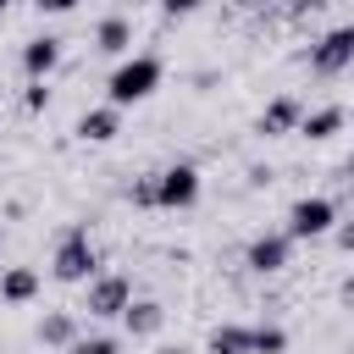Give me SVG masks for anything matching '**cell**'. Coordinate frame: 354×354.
<instances>
[{
	"label": "cell",
	"instance_id": "cell-1",
	"mask_svg": "<svg viewBox=\"0 0 354 354\" xmlns=\"http://www.w3.org/2000/svg\"><path fill=\"white\" fill-rule=\"evenodd\" d=\"M50 277L55 282H88V277H100V249H94V238H88L83 221L61 227L55 254H50Z\"/></svg>",
	"mask_w": 354,
	"mask_h": 354
},
{
	"label": "cell",
	"instance_id": "cell-2",
	"mask_svg": "<svg viewBox=\"0 0 354 354\" xmlns=\"http://www.w3.org/2000/svg\"><path fill=\"white\" fill-rule=\"evenodd\" d=\"M160 88V61L155 55H127L116 72H111V83H105V94H111V105H138V100H149Z\"/></svg>",
	"mask_w": 354,
	"mask_h": 354
},
{
	"label": "cell",
	"instance_id": "cell-3",
	"mask_svg": "<svg viewBox=\"0 0 354 354\" xmlns=\"http://www.w3.org/2000/svg\"><path fill=\"white\" fill-rule=\"evenodd\" d=\"M127 304H133V277H122V271H100V277L83 282V310H88L94 321H122Z\"/></svg>",
	"mask_w": 354,
	"mask_h": 354
},
{
	"label": "cell",
	"instance_id": "cell-4",
	"mask_svg": "<svg viewBox=\"0 0 354 354\" xmlns=\"http://www.w3.org/2000/svg\"><path fill=\"white\" fill-rule=\"evenodd\" d=\"M332 227H337V205H332L326 194H304V199H293V210H288V238H293V243L326 238Z\"/></svg>",
	"mask_w": 354,
	"mask_h": 354
},
{
	"label": "cell",
	"instance_id": "cell-5",
	"mask_svg": "<svg viewBox=\"0 0 354 354\" xmlns=\"http://www.w3.org/2000/svg\"><path fill=\"white\" fill-rule=\"evenodd\" d=\"M348 66H354V22H337V28H326V33L310 44V72L337 77V72H348Z\"/></svg>",
	"mask_w": 354,
	"mask_h": 354
},
{
	"label": "cell",
	"instance_id": "cell-6",
	"mask_svg": "<svg viewBox=\"0 0 354 354\" xmlns=\"http://www.w3.org/2000/svg\"><path fill=\"white\" fill-rule=\"evenodd\" d=\"M288 260H293L288 227H282V232H260V238H249V249H243V266H249L254 277H277V271H288Z\"/></svg>",
	"mask_w": 354,
	"mask_h": 354
},
{
	"label": "cell",
	"instance_id": "cell-7",
	"mask_svg": "<svg viewBox=\"0 0 354 354\" xmlns=\"http://www.w3.org/2000/svg\"><path fill=\"white\" fill-rule=\"evenodd\" d=\"M194 199H199V166L188 160L160 166V210H188Z\"/></svg>",
	"mask_w": 354,
	"mask_h": 354
},
{
	"label": "cell",
	"instance_id": "cell-8",
	"mask_svg": "<svg viewBox=\"0 0 354 354\" xmlns=\"http://www.w3.org/2000/svg\"><path fill=\"white\" fill-rule=\"evenodd\" d=\"M299 122H304L299 94H277V100L254 116V133H260V138H282V133H299Z\"/></svg>",
	"mask_w": 354,
	"mask_h": 354
},
{
	"label": "cell",
	"instance_id": "cell-9",
	"mask_svg": "<svg viewBox=\"0 0 354 354\" xmlns=\"http://www.w3.org/2000/svg\"><path fill=\"white\" fill-rule=\"evenodd\" d=\"M55 66H61V39H55V33H39V39L22 44V72H28V83H44Z\"/></svg>",
	"mask_w": 354,
	"mask_h": 354
},
{
	"label": "cell",
	"instance_id": "cell-10",
	"mask_svg": "<svg viewBox=\"0 0 354 354\" xmlns=\"http://www.w3.org/2000/svg\"><path fill=\"white\" fill-rule=\"evenodd\" d=\"M33 337H39L44 348H72L83 332H77V315H72V310H44L39 326H33Z\"/></svg>",
	"mask_w": 354,
	"mask_h": 354
},
{
	"label": "cell",
	"instance_id": "cell-11",
	"mask_svg": "<svg viewBox=\"0 0 354 354\" xmlns=\"http://www.w3.org/2000/svg\"><path fill=\"white\" fill-rule=\"evenodd\" d=\"M116 133H122V105H100V111L77 116V138L83 144H111Z\"/></svg>",
	"mask_w": 354,
	"mask_h": 354
},
{
	"label": "cell",
	"instance_id": "cell-12",
	"mask_svg": "<svg viewBox=\"0 0 354 354\" xmlns=\"http://www.w3.org/2000/svg\"><path fill=\"white\" fill-rule=\"evenodd\" d=\"M39 288H44V282H39L33 266H6V271H0V304H33Z\"/></svg>",
	"mask_w": 354,
	"mask_h": 354
},
{
	"label": "cell",
	"instance_id": "cell-13",
	"mask_svg": "<svg viewBox=\"0 0 354 354\" xmlns=\"http://www.w3.org/2000/svg\"><path fill=\"white\" fill-rule=\"evenodd\" d=\"M160 326H166V304H155V299H133L122 310V332L127 337H155Z\"/></svg>",
	"mask_w": 354,
	"mask_h": 354
},
{
	"label": "cell",
	"instance_id": "cell-14",
	"mask_svg": "<svg viewBox=\"0 0 354 354\" xmlns=\"http://www.w3.org/2000/svg\"><path fill=\"white\" fill-rule=\"evenodd\" d=\"M348 127V111L343 105H321V111H304V122H299V133L310 138V144H326V138H337Z\"/></svg>",
	"mask_w": 354,
	"mask_h": 354
},
{
	"label": "cell",
	"instance_id": "cell-15",
	"mask_svg": "<svg viewBox=\"0 0 354 354\" xmlns=\"http://www.w3.org/2000/svg\"><path fill=\"white\" fill-rule=\"evenodd\" d=\"M249 343H254V326H243V321H216L210 337H205V354H249Z\"/></svg>",
	"mask_w": 354,
	"mask_h": 354
},
{
	"label": "cell",
	"instance_id": "cell-16",
	"mask_svg": "<svg viewBox=\"0 0 354 354\" xmlns=\"http://www.w3.org/2000/svg\"><path fill=\"white\" fill-rule=\"evenodd\" d=\"M94 50H100V55H127V50H133V22H127V17H105V22L94 28Z\"/></svg>",
	"mask_w": 354,
	"mask_h": 354
},
{
	"label": "cell",
	"instance_id": "cell-17",
	"mask_svg": "<svg viewBox=\"0 0 354 354\" xmlns=\"http://www.w3.org/2000/svg\"><path fill=\"white\" fill-rule=\"evenodd\" d=\"M127 205L133 210H160V171H144L127 183Z\"/></svg>",
	"mask_w": 354,
	"mask_h": 354
},
{
	"label": "cell",
	"instance_id": "cell-18",
	"mask_svg": "<svg viewBox=\"0 0 354 354\" xmlns=\"http://www.w3.org/2000/svg\"><path fill=\"white\" fill-rule=\"evenodd\" d=\"M249 354H288V332H282L277 321H260V326H254V343H249Z\"/></svg>",
	"mask_w": 354,
	"mask_h": 354
},
{
	"label": "cell",
	"instance_id": "cell-19",
	"mask_svg": "<svg viewBox=\"0 0 354 354\" xmlns=\"http://www.w3.org/2000/svg\"><path fill=\"white\" fill-rule=\"evenodd\" d=\"M61 354H122V337H111V332H100V337H77V343L61 348Z\"/></svg>",
	"mask_w": 354,
	"mask_h": 354
},
{
	"label": "cell",
	"instance_id": "cell-20",
	"mask_svg": "<svg viewBox=\"0 0 354 354\" xmlns=\"http://www.w3.org/2000/svg\"><path fill=\"white\" fill-rule=\"evenodd\" d=\"M44 105H50V88H44V83H28V88H22V111H28V116H39Z\"/></svg>",
	"mask_w": 354,
	"mask_h": 354
},
{
	"label": "cell",
	"instance_id": "cell-21",
	"mask_svg": "<svg viewBox=\"0 0 354 354\" xmlns=\"http://www.w3.org/2000/svg\"><path fill=\"white\" fill-rule=\"evenodd\" d=\"M332 238H337V249H343V254H354V216H348V221H337V227H332Z\"/></svg>",
	"mask_w": 354,
	"mask_h": 354
},
{
	"label": "cell",
	"instance_id": "cell-22",
	"mask_svg": "<svg viewBox=\"0 0 354 354\" xmlns=\"http://www.w3.org/2000/svg\"><path fill=\"white\" fill-rule=\"evenodd\" d=\"M39 6V17H66V11H77V0H33Z\"/></svg>",
	"mask_w": 354,
	"mask_h": 354
},
{
	"label": "cell",
	"instance_id": "cell-23",
	"mask_svg": "<svg viewBox=\"0 0 354 354\" xmlns=\"http://www.w3.org/2000/svg\"><path fill=\"white\" fill-rule=\"evenodd\" d=\"M160 6H166V11H171V17H188V11H199V6H205V0H160Z\"/></svg>",
	"mask_w": 354,
	"mask_h": 354
},
{
	"label": "cell",
	"instance_id": "cell-24",
	"mask_svg": "<svg viewBox=\"0 0 354 354\" xmlns=\"http://www.w3.org/2000/svg\"><path fill=\"white\" fill-rule=\"evenodd\" d=\"M337 304H343V310H354V277H343V282H337Z\"/></svg>",
	"mask_w": 354,
	"mask_h": 354
},
{
	"label": "cell",
	"instance_id": "cell-25",
	"mask_svg": "<svg viewBox=\"0 0 354 354\" xmlns=\"http://www.w3.org/2000/svg\"><path fill=\"white\" fill-rule=\"evenodd\" d=\"M155 354H194V348H188V343H160Z\"/></svg>",
	"mask_w": 354,
	"mask_h": 354
},
{
	"label": "cell",
	"instance_id": "cell-26",
	"mask_svg": "<svg viewBox=\"0 0 354 354\" xmlns=\"http://www.w3.org/2000/svg\"><path fill=\"white\" fill-rule=\"evenodd\" d=\"M6 11H11V0H0V17H6Z\"/></svg>",
	"mask_w": 354,
	"mask_h": 354
},
{
	"label": "cell",
	"instance_id": "cell-27",
	"mask_svg": "<svg viewBox=\"0 0 354 354\" xmlns=\"http://www.w3.org/2000/svg\"><path fill=\"white\" fill-rule=\"evenodd\" d=\"M348 354H354V348H348Z\"/></svg>",
	"mask_w": 354,
	"mask_h": 354
}]
</instances>
